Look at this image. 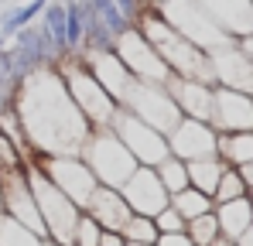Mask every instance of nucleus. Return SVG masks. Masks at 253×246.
I'll list each match as a JSON object with an SVG mask.
<instances>
[{
  "mask_svg": "<svg viewBox=\"0 0 253 246\" xmlns=\"http://www.w3.org/2000/svg\"><path fill=\"white\" fill-rule=\"evenodd\" d=\"M126 246H154V243H126Z\"/></svg>",
  "mask_w": 253,
  "mask_h": 246,
  "instance_id": "4c0bfd02",
  "label": "nucleus"
},
{
  "mask_svg": "<svg viewBox=\"0 0 253 246\" xmlns=\"http://www.w3.org/2000/svg\"><path fill=\"white\" fill-rule=\"evenodd\" d=\"M14 117L35 158H79L92 126L76 110L55 65L38 69L14 96Z\"/></svg>",
  "mask_w": 253,
  "mask_h": 246,
  "instance_id": "f257e3e1",
  "label": "nucleus"
},
{
  "mask_svg": "<svg viewBox=\"0 0 253 246\" xmlns=\"http://www.w3.org/2000/svg\"><path fill=\"white\" fill-rule=\"evenodd\" d=\"M165 85H168V92H171V99H174V106H178L181 117L209 123V117H212V82L171 76Z\"/></svg>",
  "mask_w": 253,
  "mask_h": 246,
  "instance_id": "2eb2a0df",
  "label": "nucleus"
},
{
  "mask_svg": "<svg viewBox=\"0 0 253 246\" xmlns=\"http://www.w3.org/2000/svg\"><path fill=\"white\" fill-rule=\"evenodd\" d=\"M137 31L151 41V48L165 58V65L171 69V76H178V79L212 82L209 51H202L199 44H192L185 35H178V31L171 28V24L158 14V10H154V7H147V10L140 14Z\"/></svg>",
  "mask_w": 253,
  "mask_h": 246,
  "instance_id": "f03ea898",
  "label": "nucleus"
},
{
  "mask_svg": "<svg viewBox=\"0 0 253 246\" xmlns=\"http://www.w3.org/2000/svg\"><path fill=\"white\" fill-rule=\"evenodd\" d=\"M154 226H158V236H161V233H185V219H181L171 205H165V208L154 215Z\"/></svg>",
  "mask_w": 253,
  "mask_h": 246,
  "instance_id": "7c9ffc66",
  "label": "nucleus"
},
{
  "mask_svg": "<svg viewBox=\"0 0 253 246\" xmlns=\"http://www.w3.org/2000/svg\"><path fill=\"white\" fill-rule=\"evenodd\" d=\"M212 246H236V243H233V240H226V236H219V240H215Z\"/></svg>",
  "mask_w": 253,
  "mask_h": 246,
  "instance_id": "e433bc0d",
  "label": "nucleus"
},
{
  "mask_svg": "<svg viewBox=\"0 0 253 246\" xmlns=\"http://www.w3.org/2000/svg\"><path fill=\"white\" fill-rule=\"evenodd\" d=\"M0 215H3V199H0Z\"/></svg>",
  "mask_w": 253,
  "mask_h": 246,
  "instance_id": "ea45409f",
  "label": "nucleus"
},
{
  "mask_svg": "<svg viewBox=\"0 0 253 246\" xmlns=\"http://www.w3.org/2000/svg\"><path fill=\"white\" fill-rule=\"evenodd\" d=\"M195 3L233 41L243 35H253V0H195Z\"/></svg>",
  "mask_w": 253,
  "mask_h": 246,
  "instance_id": "a211bd4d",
  "label": "nucleus"
},
{
  "mask_svg": "<svg viewBox=\"0 0 253 246\" xmlns=\"http://www.w3.org/2000/svg\"><path fill=\"white\" fill-rule=\"evenodd\" d=\"M120 233H124L126 243H154L158 240V226H154L151 215H130Z\"/></svg>",
  "mask_w": 253,
  "mask_h": 246,
  "instance_id": "c85d7f7f",
  "label": "nucleus"
},
{
  "mask_svg": "<svg viewBox=\"0 0 253 246\" xmlns=\"http://www.w3.org/2000/svg\"><path fill=\"white\" fill-rule=\"evenodd\" d=\"M215 212V222H219V236H226V240H240L247 229L253 226V205H250V195H243V199H233V202H222L212 208Z\"/></svg>",
  "mask_w": 253,
  "mask_h": 246,
  "instance_id": "6ab92c4d",
  "label": "nucleus"
},
{
  "mask_svg": "<svg viewBox=\"0 0 253 246\" xmlns=\"http://www.w3.org/2000/svg\"><path fill=\"white\" fill-rule=\"evenodd\" d=\"M0 48H3V35H0Z\"/></svg>",
  "mask_w": 253,
  "mask_h": 246,
  "instance_id": "a19ab883",
  "label": "nucleus"
},
{
  "mask_svg": "<svg viewBox=\"0 0 253 246\" xmlns=\"http://www.w3.org/2000/svg\"><path fill=\"white\" fill-rule=\"evenodd\" d=\"M168 205L178 212V215H181V219H185V222H188V219H195V215H206V212H212V208H215V202H212L209 195L195 192L192 185H188V188H181V192H174Z\"/></svg>",
  "mask_w": 253,
  "mask_h": 246,
  "instance_id": "b1692460",
  "label": "nucleus"
},
{
  "mask_svg": "<svg viewBox=\"0 0 253 246\" xmlns=\"http://www.w3.org/2000/svg\"><path fill=\"white\" fill-rule=\"evenodd\" d=\"M243 195H250V192H247L240 171L236 167H226L222 178H219V185H215V192H212V202L222 205V202H233V199H243Z\"/></svg>",
  "mask_w": 253,
  "mask_h": 246,
  "instance_id": "cd10ccee",
  "label": "nucleus"
},
{
  "mask_svg": "<svg viewBox=\"0 0 253 246\" xmlns=\"http://www.w3.org/2000/svg\"><path fill=\"white\" fill-rule=\"evenodd\" d=\"M215 158L226 167H243L253 161V130L243 133H219L215 137Z\"/></svg>",
  "mask_w": 253,
  "mask_h": 246,
  "instance_id": "aec40b11",
  "label": "nucleus"
},
{
  "mask_svg": "<svg viewBox=\"0 0 253 246\" xmlns=\"http://www.w3.org/2000/svg\"><path fill=\"white\" fill-rule=\"evenodd\" d=\"M55 69H58V76H62V82H65V89H69L76 110L89 120V126H92V130L110 126L113 113H117V103H113V96H110L99 82L85 72V65L79 62V55H65L62 62H55Z\"/></svg>",
  "mask_w": 253,
  "mask_h": 246,
  "instance_id": "20e7f679",
  "label": "nucleus"
},
{
  "mask_svg": "<svg viewBox=\"0 0 253 246\" xmlns=\"http://www.w3.org/2000/svg\"><path fill=\"white\" fill-rule=\"evenodd\" d=\"M83 212L99 226V229H113V233H120L124 222L133 215L130 205L124 202V195H120V188H106V185H96V188H92V195H89V202L83 205Z\"/></svg>",
  "mask_w": 253,
  "mask_h": 246,
  "instance_id": "dca6fc26",
  "label": "nucleus"
},
{
  "mask_svg": "<svg viewBox=\"0 0 253 246\" xmlns=\"http://www.w3.org/2000/svg\"><path fill=\"white\" fill-rule=\"evenodd\" d=\"M185 236L195 246H212L219 240V222H215V212H206V215H195L185 222Z\"/></svg>",
  "mask_w": 253,
  "mask_h": 246,
  "instance_id": "a878e982",
  "label": "nucleus"
},
{
  "mask_svg": "<svg viewBox=\"0 0 253 246\" xmlns=\"http://www.w3.org/2000/svg\"><path fill=\"white\" fill-rule=\"evenodd\" d=\"M151 7L168 21L178 35H185L192 44H199L202 51L222 48V44L233 41L215 21H212L209 14H206V10L195 3V0H151Z\"/></svg>",
  "mask_w": 253,
  "mask_h": 246,
  "instance_id": "423d86ee",
  "label": "nucleus"
},
{
  "mask_svg": "<svg viewBox=\"0 0 253 246\" xmlns=\"http://www.w3.org/2000/svg\"><path fill=\"white\" fill-rule=\"evenodd\" d=\"M158 171V178H161V185H165V192L174 195V192H181V188H188V171H185V161H178V158H165V161L154 167Z\"/></svg>",
  "mask_w": 253,
  "mask_h": 246,
  "instance_id": "bb28decb",
  "label": "nucleus"
},
{
  "mask_svg": "<svg viewBox=\"0 0 253 246\" xmlns=\"http://www.w3.org/2000/svg\"><path fill=\"white\" fill-rule=\"evenodd\" d=\"M42 28L51 38V48L58 55V62L69 55V38H65V3L62 0H48V7L42 10Z\"/></svg>",
  "mask_w": 253,
  "mask_h": 246,
  "instance_id": "4be33fe9",
  "label": "nucleus"
},
{
  "mask_svg": "<svg viewBox=\"0 0 253 246\" xmlns=\"http://www.w3.org/2000/svg\"><path fill=\"white\" fill-rule=\"evenodd\" d=\"M250 205H253V192H250Z\"/></svg>",
  "mask_w": 253,
  "mask_h": 246,
  "instance_id": "79ce46f5",
  "label": "nucleus"
},
{
  "mask_svg": "<svg viewBox=\"0 0 253 246\" xmlns=\"http://www.w3.org/2000/svg\"><path fill=\"white\" fill-rule=\"evenodd\" d=\"M113 55L124 62V69L133 76V79L140 82H165L171 79V69L165 65V58L151 48V41L144 38L137 28H130V31H124L120 38L113 41Z\"/></svg>",
  "mask_w": 253,
  "mask_h": 246,
  "instance_id": "1a4fd4ad",
  "label": "nucleus"
},
{
  "mask_svg": "<svg viewBox=\"0 0 253 246\" xmlns=\"http://www.w3.org/2000/svg\"><path fill=\"white\" fill-rule=\"evenodd\" d=\"M48 7V0H28V3H10L0 14V35H17L21 28L35 24V17H42V10Z\"/></svg>",
  "mask_w": 253,
  "mask_h": 246,
  "instance_id": "5701e85b",
  "label": "nucleus"
},
{
  "mask_svg": "<svg viewBox=\"0 0 253 246\" xmlns=\"http://www.w3.org/2000/svg\"><path fill=\"white\" fill-rule=\"evenodd\" d=\"M99 226L85 215V212H79V219H76V229H72V243L69 246H96L99 243Z\"/></svg>",
  "mask_w": 253,
  "mask_h": 246,
  "instance_id": "c756f323",
  "label": "nucleus"
},
{
  "mask_svg": "<svg viewBox=\"0 0 253 246\" xmlns=\"http://www.w3.org/2000/svg\"><path fill=\"white\" fill-rule=\"evenodd\" d=\"M240 171V178H243V185H247V192H253V161L243 164V167H236Z\"/></svg>",
  "mask_w": 253,
  "mask_h": 246,
  "instance_id": "f704fd0d",
  "label": "nucleus"
},
{
  "mask_svg": "<svg viewBox=\"0 0 253 246\" xmlns=\"http://www.w3.org/2000/svg\"><path fill=\"white\" fill-rule=\"evenodd\" d=\"M110 130L120 137V144L133 154V161L144 164V167H158V164L171 154L168 137H165L161 130H154L151 123L137 120L133 113H126L120 106H117V113H113V120H110Z\"/></svg>",
  "mask_w": 253,
  "mask_h": 246,
  "instance_id": "6e6552de",
  "label": "nucleus"
},
{
  "mask_svg": "<svg viewBox=\"0 0 253 246\" xmlns=\"http://www.w3.org/2000/svg\"><path fill=\"white\" fill-rule=\"evenodd\" d=\"M154 246H195L185 233H161L158 240H154Z\"/></svg>",
  "mask_w": 253,
  "mask_h": 246,
  "instance_id": "2f4dec72",
  "label": "nucleus"
},
{
  "mask_svg": "<svg viewBox=\"0 0 253 246\" xmlns=\"http://www.w3.org/2000/svg\"><path fill=\"white\" fill-rule=\"evenodd\" d=\"M0 246H44V236L21 226L10 215H0Z\"/></svg>",
  "mask_w": 253,
  "mask_h": 246,
  "instance_id": "393cba45",
  "label": "nucleus"
},
{
  "mask_svg": "<svg viewBox=\"0 0 253 246\" xmlns=\"http://www.w3.org/2000/svg\"><path fill=\"white\" fill-rule=\"evenodd\" d=\"M120 110L133 113L137 120L151 123V126L161 130L165 137H168L171 130L178 126V120H181V113H178V106H174V99H171L168 85H161V82L130 79L126 89H124V96H120Z\"/></svg>",
  "mask_w": 253,
  "mask_h": 246,
  "instance_id": "0eeeda50",
  "label": "nucleus"
},
{
  "mask_svg": "<svg viewBox=\"0 0 253 246\" xmlns=\"http://www.w3.org/2000/svg\"><path fill=\"white\" fill-rule=\"evenodd\" d=\"M236 48L250 58V65H253V35H243V38H236Z\"/></svg>",
  "mask_w": 253,
  "mask_h": 246,
  "instance_id": "72a5a7b5",
  "label": "nucleus"
},
{
  "mask_svg": "<svg viewBox=\"0 0 253 246\" xmlns=\"http://www.w3.org/2000/svg\"><path fill=\"white\" fill-rule=\"evenodd\" d=\"M120 195H124V202L130 205L133 215H151V219L171 202V195L165 192L158 171L154 167H144V164H137L133 174L120 185Z\"/></svg>",
  "mask_w": 253,
  "mask_h": 246,
  "instance_id": "f8f14e48",
  "label": "nucleus"
},
{
  "mask_svg": "<svg viewBox=\"0 0 253 246\" xmlns=\"http://www.w3.org/2000/svg\"><path fill=\"white\" fill-rule=\"evenodd\" d=\"M24 174H28V188L35 195V205H38V215H42V226H44V240L58 246H69L72 243V229H76V219H79V205L72 199H65L35 164H24Z\"/></svg>",
  "mask_w": 253,
  "mask_h": 246,
  "instance_id": "7ed1b4c3",
  "label": "nucleus"
},
{
  "mask_svg": "<svg viewBox=\"0 0 253 246\" xmlns=\"http://www.w3.org/2000/svg\"><path fill=\"white\" fill-rule=\"evenodd\" d=\"M236 246H253V226L243 233V236H240V240H236Z\"/></svg>",
  "mask_w": 253,
  "mask_h": 246,
  "instance_id": "c9c22d12",
  "label": "nucleus"
},
{
  "mask_svg": "<svg viewBox=\"0 0 253 246\" xmlns=\"http://www.w3.org/2000/svg\"><path fill=\"white\" fill-rule=\"evenodd\" d=\"M215 130L202 120H188L181 117L178 126L168 133V151L178 161H199V158H212L215 154Z\"/></svg>",
  "mask_w": 253,
  "mask_h": 246,
  "instance_id": "4468645a",
  "label": "nucleus"
},
{
  "mask_svg": "<svg viewBox=\"0 0 253 246\" xmlns=\"http://www.w3.org/2000/svg\"><path fill=\"white\" fill-rule=\"evenodd\" d=\"M79 158L89 164L96 185H106V188H120L126 178L133 174V167H137L133 154L120 144V137H117L110 126L92 130V133L85 137L83 154H79Z\"/></svg>",
  "mask_w": 253,
  "mask_h": 246,
  "instance_id": "39448f33",
  "label": "nucleus"
},
{
  "mask_svg": "<svg viewBox=\"0 0 253 246\" xmlns=\"http://www.w3.org/2000/svg\"><path fill=\"white\" fill-rule=\"evenodd\" d=\"M209 65H212V85H226V89L253 96V65H250V58L236 48V41H229L222 48H212Z\"/></svg>",
  "mask_w": 253,
  "mask_h": 246,
  "instance_id": "ddd939ff",
  "label": "nucleus"
},
{
  "mask_svg": "<svg viewBox=\"0 0 253 246\" xmlns=\"http://www.w3.org/2000/svg\"><path fill=\"white\" fill-rule=\"evenodd\" d=\"M79 62L85 65V72L113 96V103L120 106V96H124L126 82L133 79V76L124 69V62H120L113 51H79Z\"/></svg>",
  "mask_w": 253,
  "mask_h": 246,
  "instance_id": "f3484780",
  "label": "nucleus"
},
{
  "mask_svg": "<svg viewBox=\"0 0 253 246\" xmlns=\"http://www.w3.org/2000/svg\"><path fill=\"white\" fill-rule=\"evenodd\" d=\"M35 167L79 208L89 202V195L96 188V178H92V171H89V164L83 158H38Z\"/></svg>",
  "mask_w": 253,
  "mask_h": 246,
  "instance_id": "9d476101",
  "label": "nucleus"
},
{
  "mask_svg": "<svg viewBox=\"0 0 253 246\" xmlns=\"http://www.w3.org/2000/svg\"><path fill=\"white\" fill-rule=\"evenodd\" d=\"M44 246H58V243H51V240H44Z\"/></svg>",
  "mask_w": 253,
  "mask_h": 246,
  "instance_id": "58836bf2",
  "label": "nucleus"
},
{
  "mask_svg": "<svg viewBox=\"0 0 253 246\" xmlns=\"http://www.w3.org/2000/svg\"><path fill=\"white\" fill-rule=\"evenodd\" d=\"M209 126L215 133H243L253 130V96L226 89V85H212V117Z\"/></svg>",
  "mask_w": 253,
  "mask_h": 246,
  "instance_id": "9b49d317",
  "label": "nucleus"
},
{
  "mask_svg": "<svg viewBox=\"0 0 253 246\" xmlns=\"http://www.w3.org/2000/svg\"><path fill=\"white\" fill-rule=\"evenodd\" d=\"M185 171H188V185H192L195 192H202V195L212 199V192H215V185H219L226 164L212 154V158H199V161H185Z\"/></svg>",
  "mask_w": 253,
  "mask_h": 246,
  "instance_id": "412c9836",
  "label": "nucleus"
},
{
  "mask_svg": "<svg viewBox=\"0 0 253 246\" xmlns=\"http://www.w3.org/2000/svg\"><path fill=\"white\" fill-rule=\"evenodd\" d=\"M96 246H126V240H124V233L103 229V233H99V243H96Z\"/></svg>",
  "mask_w": 253,
  "mask_h": 246,
  "instance_id": "473e14b6",
  "label": "nucleus"
}]
</instances>
